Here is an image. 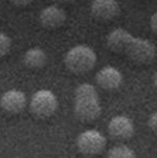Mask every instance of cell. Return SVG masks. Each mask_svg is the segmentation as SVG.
<instances>
[{"mask_svg":"<svg viewBox=\"0 0 157 158\" xmlns=\"http://www.w3.org/2000/svg\"><path fill=\"white\" fill-rule=\"evenodd\" d=\"M107 139L97 130H86L76 138V148L86 156H95L105 150Z\"/></svg>","mask_w":157,"mask_h":158,"instance_id":"5","label":"cell"},{"mask_svg":"<svg viewBox=\"0 0 157 158\" xmlns=\"http://www.w3.org/2000/svg\"><path fill=\"white\" fill-rule=\"evenodd\" d=\"M134 124L129 117L116 115L108 124V133L116 140H128L134 135Z\"/></svg>","mask_w":157,"mask_h":158,"instance_id":"6","label":"cell"},{"mask_svg":"<svg viewBox=\"0 0 157 158\" xmlns=\"http://www.w3.org/2000/svg\"><path fill=\"white\" fill-rule=\"evenodd\" d=\"M90 10L95 19L109 21L118 17L121 13V7L116 0H93Z\"/></svg>","mask_w":157,"mask_h":158,"instance_id":"7","label":"cell"},{"mask_svg":"<svg viewBox=\"0 0 157 158\" xmlns=\"http://www.w3.org/2000/svg\"><path fill=\"white\" fill-rule=\"evenodd\" d=\"M95 81L101 88L105 90H115L121 86L123 76L121 71L113 66H105L98 70Z\"/></svg>","mask_w":157,"mask_h":158,"instance_id":"10","label":"cell"},{"mask_svg":"<svg viewBox=\"0 0 157 158\" xmlns=\"http://www.w3.org/2000/svg\"><path fill=\"white\" fill-rule=\"evenodd\" d=\"M154 85H155V87L157 88V72L155 73V77H154Z\"/></svg>","mask_w":157,"mask_h":158,"instance_id":"18","label":"cell"},{"mask_svg":"<svg viewBox=\"0 0 157 158\" xmlns=\"http://www.w3.org/2000/svg\"><path fill=\"white\" fill-rule=\"evenodd\" d=\"M0 105L4 111L10 114L20 113L24 110L26 106V96L21 90L10 89L1 96Z\"/></svg>","mask_w":157,"mask_h":158,"instance_id":"9","label":"cell"},{"mask_svg":"<svg viewBox=\"0 0 157 158\" xmlns=\"http://www.w3.org/2000/svg\"><path fill=\"white\" fill-rule=\"evenodd\" d=\"M31 112L38 118H47L56 113L58 98L50 90L41 89L33 95L30 104Z\"/></svg>","mask_w":157,"mask_h":158,"instance_id":"4","label":"cell"},{"mask_svg":"<svg viewBox=\"0 0 157 158\" xmlns=\"http://www.w3.org/2000/svg\"><path fill=\"white\" fill-rule=\"evenodd\" d=\"M73 112L76 117L82 123H92L102 113L97 91L88 83L81 84L74 92Z\"/></svg>","mask_w":157,"mask_h":158,"instance_id":"2","label":"cell"},{"mask_svg":"<svg viewBox=\"0 0 157 158\" xmlns=\"http://www.w3.org/2000/svg\"><path fill=\"white\" fill-rule=\"evenodd\" d=\"M10 47H12V39L6 34L0 31V58L6 56Z\"/></svg>","mask_w":157,"mask_h":158,"instance_id":"13","label":"cell"},{"mask_svg":"<svg viewBox=\"0 0 157 158\" xmlns=\"http://www.w3.org/2000/svg\"><path fill=\"white\" fill-rule=\"evenodd\" d=\"M148 126L150 128V130L157 136V112H154L153 114H151L149 116Z\"/></svg>","mask_w":157,"mask_h":158,"instance_id":"14","label":"cell"},{"mask_svg":"<svg viewBox=\"0 0 157 158\" xmlns=\"http://www.w3.org/2000/svg\"><path fill=\"white\" fill-rule=\"evenodd\" d=\"M107 158H136L134 151L126 144H118L108 151Z\"/></svg>","mask_w":157,"mask_h":158,"instance_id":"12","label":"cell"},{"mask_svg":"<svg viewBox=\"0 0 157 158\" xmlns=\"http://www.w3.org/2000/svg\"><path fill=\"white\" fill-rule=\"evenodd\" d=\"M150 27L152 29V31L154 34L157 35V12H155L152 15L150 19Z\"/></svg>","mask_w":157,"mask_h":158,"instance_id":"15","label":"cell"},{"mask_svg":"<svg viewBox=\"0 0 157 158\" xmlns=\"http://www.w3.org/2000/svg\"><path fill=\"white\" fill-rule=\"evenodd\" d=\"M31 1H33V0H10V2H12L13 4L19 7L27 6L28 4L31 3Z\"/></svg>","mask_w":157,"mask_h":158,"instance_id":"16","label":"cell"},{"mask_svg":"<svg viewBox=\"0 0 157 158\" xmlns=\"http://www.w3.org/2000/svg\"><path fill=\"white\" fill-rule=\"evenodd\" d=\"M58 2H61V3H71V2H74L76 0H56Z\"/></svg>","mask_w":157,"mask_h":158,"instance_id":"17","label":"cell"},{"mask_svg":"<svg viewBox=\"0 0 157 158\" xmlns=\"http://www.w3.org/2000/svg\"><path fill=\"white\" fill-rule=\"evenodd\" d=\"M23 63L27 68L40 69L47 63V55L42 48L31 47L23 56Z\"/></svg>","mask_w":157,"mask_h":158,"instance_id":"11","label":"cell"},{"mask_svg":"<svg viewBox=\"0 0 157 158\" xmlns=\"http://www.w3.org/2000/svg\"><path fill=\"white\" fill-rule=\"evenodd\" d=\"M97 53L87 45H76L68 50L64 58L66 68L74 74L90 71L97 64Z\"/></svg>","mask_w":157,"mask_h":158,"instance_id":"3","label":"cell"},{"mask_svg":"<svg viewBox=\"0 0 157 158\" xmlns=\"http://www.w3.org/2000/svg\"><path fill=\"white\" fill-rule=\"evenodd\" d=\"M67 15L62 7L58 5H48L41 10L39 21L43 27L47 29L59 28L66 22Z\"/></svg>","mask_w":157,"mask_h":158,"instance_id":"8","label":"cell"},{"mask_svg":"<svg viewBox=\"0 0 157 158\" xmlns=\"http://www.w3.org/2000/svg\"><path fill=\"white\" fill-rule=\"evenodd\" d=\"M106 43L111 52L123 53L139 65L150 64L156 56V46L150 40L134 37L121 27L108 34Z\"/></svg>","mask_w":157,"mask_h":158,"instance_id":"1","label":"cell"}]
</instances>
